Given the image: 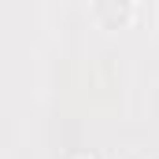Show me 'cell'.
<instances>
[{
    "instance_id": "cell-1",
    "label": "cell",
    "mask_w": 159,
    "mask_h": 159,
    "mask_svg": "<svg viewBox=\"0 0 159 159\" xmlns=\"http://www.w3.org/2000/svg\"><path fill=\"white\" fill-rule=\"evenodd\" d=\"M93 15H96L107 30H119L122 22H129L133 4H129V0H122V4H115V0H100V4H93Z\"/></svg>"
},
{
    "instance_id": "cell-2",
    "label": "cell",
    "mask_w": 159,
    "mask_h": 159,
    "mask_svg": "<svg viewBox=\"0 0 159 159\" xmlns=\"http://www.w3.org/2000/svg\"><path fill=\"white\" fill-rule=\"evenodd\" d=\"M70 159H96V156H93V152H74Z\"/></svg>"
}]
</instances>
